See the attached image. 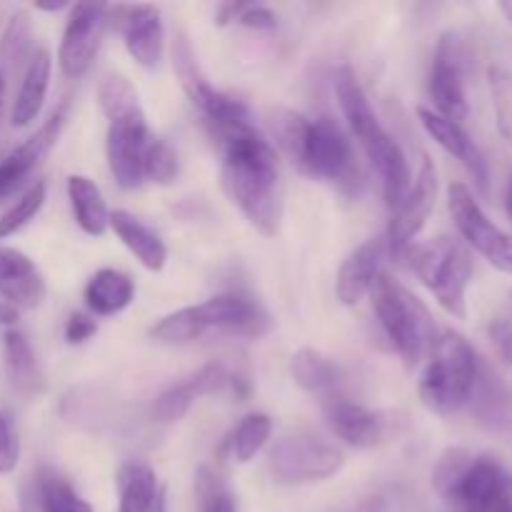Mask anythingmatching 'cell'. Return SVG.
<instances>
[{
    "instance_id": "7c38bea8",
    "label": "cell",
    "mask_w": 512,
    "mask_h": 512,
    "mask_svg": "<svg viewBox=\"0 0 512 512\" xmlns=\"http://www.w3.org/2000/svg\"><path fill=\"white\" fill-rule=\"evenodd\" d=\"M150 135L143 108L110 118L108 125V165L115 183L125 190H133L143 183V155L148 150Z\"/></svg>"
},
{
    "instance_id": "5bb4252c",
    "label": "cell",
    "mask_w": 512,
    "mask_h": 512,
    "mask_svg": "<svg viewBox=\"0 0 512 512\" xmlns=\"http://www.w3.org/2000/svg\"><path fill=\"white\" fill-rule=\"evenodd\" d=\"M435 203H438V170H435L433 160L425 158L423 165H420L418 178L410 185L403 203L398 205L393 220H390L388 240H385L390 253L400 258L410 245H415V238H418L420 230L428 223L430 213L435 210Z\"/></svg>"
},
{
    "instance_id": "d4e9b609",
    "label": "cell",
    "mask_w": 512,
    "mask_h": 512,
    "mask_svg": "<svg viewBox=\"0 0 512 512\" xmlns=\"http://www.w3.org/2000/svg\"><path fill=\"white\" fill-rule=\"evenodd\" d=\"M68 198L70 205H73V213L80 230L93 235V238H100V235L108 230L110 213L98 185H95L88 175H70Z\"/></svg>"
},
{
    "instance_id": "1f68e13d",
    "label": "cell",
    "mask_w": 512,
    "mask_h": 512,
    "mask_svg": "<svg viewBox=\"0 0 512 512\" xmlns=\"http://www.w3.org/2000/svg\"><path fill=\"white\" fill-rule=\"evenodd\" d=\"M205 330L200 325V320L195 318V308H180L175 313L165 315L163 320L150 328V338L158 340L163 345H183L190 340L200 338Z\"/></svg>"
},
{
    "instance_id": "9a60e30c",
    "label": "cell",
    "mask_w": 512,
    "mask_h": 512,
    "mask_svg": "<svg viewBox=\"0 0 512 512\" xmlns=\"http://www.w3.org/2000/svg\"><path fill=\"white\" fill-rule=\"evenodd\" d=\"M430 98L435 103V113L453 123H463L468 118V93L463 80V45L455 33H445L440 38L438 50L430 70Z\"/></svg>"
},
{
    "instance_id": "52a82bcc",
    "label": "cell",
    "mask_w": 512,
    "mask_h": 512,
    "mask_svg": "<svg viewBox=\"0 0 512 512\" xmlns=\"http://www.w3.org/2000/svg\"><path fill=\"white\" fill-rule=\"evenodd\" d=\"M343 453L313 435H290L278 440L268 453V468L275 483L310 485L333 478L343 468Z\"/></svg>"
},
{
    "instance_id": "30bf717a",
    "label": "cell",
    "mask_w": 512,
    "mask_h": 512,
    "mask_svg": "<svg viewBox=\"0 0 512 512\" xmlns=\"http://www.w3.org/2000/svg\"><path fill=\"white\" fill-rule=\"evenodd\" d=\"M330 430L353 448H375L405 433V418L390 410H368L350 400L333 398L325 408Z\"/></svg>"
},
{
    "instance_id": "836d02e7",
    "label": "cell",
    "mask_w": 512,
    "mask_h": 512,
    "mask_svg": "<svg viewBox=\"0 0 512 512\" xmlns=\"http://www.w3.org/2000/svg\"><path fill=\"white\" fill-rule=\"evenodd\" d=\"M45 190L48 188H45L43 180H38V183L30 185V188L25 190L3 215H0V240L18 233L20 228H25V225L40 213V208H43L45 203Z\"/></svg>"
},
{
    "instance_id": "f35d334b",
    "label": "cell",
    "mask_w": 512,
    "mask_h": 512,
    "mask_svg": "<svg viewBox=\"0 0 512 512\" xmlns=\"http://www.w3.org/2000/svg\"><path fill=\"white\" fill-rule=\"evenodd\" d=\"M33 260L28 255H23L15 248H0V283L8 278H15V275H23L28 270H33Z\"/></svg>"
},
{
    "instance_id": "4316f807",
    "label": "cell",
    "mask_w": 512,
    "mask_h": 512,
    "mask_svg": "<svg viewBox=\"0 0 512 512\" xmlns=\"http://www.w3.org/2000/svg\"><path fill=\"white\" fill-rule=\"evenodd\" d=\"M120 512H148L158 495V480L150 465L130 460L118 470Z\"/></svg>"
},
{
    "instance_id": "4fadbf2b",
    "label": "cell",
    "mask_w": 512,
    "mask_h": 512,
    "mask_svg": "<svg viewBox=\"0 0 512 512\" xmlns=\"http://www.w3.org/2000/svg\"><path fill=\"white\" fill-rule=\"evenodd\" d=\"M448 503L458 512H512V473L493 458H473Z\"/></svg>"
},
{
    "instance_id": "ee69618b",
    "label": "cell",
    "mask_w": 512,
    "mask_h": 512,
    "mask_svg": "<svg viewBox=\"0 0 512 512\" xmlns=\"http://www.w3.org/2000/svg\"><path fill=\"white\" fill-rule=\"evenodd\" d=\"M15 323H18V310L10 303H5V300H0V325L3 328H13Z\"/></svg>"
},
{
    "instance_id": "bcb514c9",
    "label": "cell",
    "mask_w": 512,
    "mask_h": 512,
    "mask_svg": "<svg viewBox=\"0 0 512 512\" xmlns=\"http://www.w3.org/2000/svg\"><path fill=\"white\" fill-rule=\"evenodd\" d=\"M498 8H500V13L505 15V20L512 25V0H508V3H500Z\"/></svg>"
},
{
    "instance_id": "3957f363",
    "label": "cell",
    "mask_w": 512,
    "mask_h": 512,
    "mask_svg": "<svg viewBox=\"0 0 512 512\" xmlns=\"http://www.w3.org/2000/svg\"><path fill=\"white\" fill-rule=\"evenodd\" d=\"M480 360L473 345L455 330H445L430 348V360L420 378V400L438 415L463 408L475 393Z\"/></svg>"
},
{
    "instance_id": "6da1fadb",
    "label": "cell",
    "mask_w": 512,
    "mask_h": 512,
    "mask_svg": "<svg viewBox=\"0 0 512 512\" xmlns=\"http://www.w3.org/2000/svg\"><path fill=\"white\" fill-rule=\"evenodd\" d=\"M215 135L223 150V165H220L223 190L260 233L275 235L280 225L275 148L253 125L215 130Z\"/></svg>"
},
{
    "instance_id": "60d3db41",
    "label": "cell",
    "mask_w": 512,
    "mask_h": 512,
    "mask_svg": "<svg viewBox=\"0 0 512 512\" xmlns=\"http://www.w3.org/2000/svg\"><path fill=\"white\" fill-rule=\"evenodd\" d=\"M95 333H98V325H95V320L88 318V315H70L68 325H65V340H68L70 345L85 343V340L93 338Z\"/></svg>"
},
{
    "instance_id": "2e32d148",
    "label": "cell",
    "mask_w": 512,
    "mask_h": 512,
    "mask_svg": "<svg viewBox=\"0 0 512 512\" xmlns=\"http://www.w3.org/2000/svg\"><path fill=\"white\" fill-rule=\"evenodd\" d=\"M63 123L65 110L60 108L23 145H18L8 158L0 160V200L10 198L25 183V178L38 168L40 160L53 150V145L60 138V130H63Z\"/></svg>"
},
{
    "instance_id": "ffe728a7",
    "label": "cell",
    "mask_w": 512,
    "mask_h": 512,
    "mask_svg": "<svg viewBox=\"0 0 512 512\" xmlns=\"http://www.w3.org/2000/svg\"><path fill=\"white\" fill-rule=\"evenodd\" d=\"M385 255V240L373 238L355 248L338 270L335 293L343 305H358L373 290L375 278L380 275V263Z\"/></svg>"
},
{
    "instance_id": "83f0119b",
    "label": "cell",
    "mask_w": 512,
    "mask_h": 512,
    "mask_svg": "<svg viewBox=\"0 0 512 512\" xmlns=\"http://www.w3.org/2000/svg\"><path fill=\"white\" fill-rule=\"evenodd\" d=\"M30 40H33V25L25 10H18L8 20L0 38V83L8 88L13 75L23 65V60L30 58Z\"/></svg>"
},
{
    "instance_id": "ba28073f",
    "label": "cell",
    "mask_w": 512,
    "mask_h": 512,
    "mask_svg": "<svg viewBox=\"0 0 512 512\" xmlns=\"http://www.w3.org/2000/svg\"><path fill=\"white\" fill-rule=\"evenodd\" d=\"M448 208L450 218H453L463 243L468 245V248H473L475 253L483 255L493 268L512 275V235L500 230L498 225L483 213V208H480L478 200L473 198L468 185H450Z\"/></svg>"
},
{
    "instance_id": "e575fe53",
    "label": "cell",
    "mask_w": 512,
    "mask_h": 512,
    "mask_svg": "<svg viewBox=\"0 0 512 512\" xmlns=\"http://www.w3.org/2000/svg\"><path fill=\"white\" fill-rule=\"evenodd\" d=\"M470 463H473V455L465 448H448L440 455L433 470V488L438 490L440 498H453L455 488L460 485L463 475L468 473Z\"/></svg>"
},
{
    "instance_id": "d6986e66",
    "label": "cell",
    "mask_w": 512,
    "mask_h": 512,
    "mask_svg": "<svg viewBox=\"0 0 512 512\" xmlns=\"http://www.w3.org/2000/svg\"><path fill=\"white\" fill-rule=\"evenodd\" d=\"M193 308L195 318L200 320L203 330L220 328L230 330V333L258 338L268 328V318L260 313L258 305L248 298H240V295H215V298L193 305Z\"/></svg>"
},
{
    "instance_id": "b9f144b4",
    "label": "cell",
    "mask_w": 512,
    "mask_h": 512,
    "mask_svg": "<svg viewBox=\"0 0 512 512\" xmlns=\"http://www.w3.org/2000/svg\"><path fill=\"white\" fill-rule=\"evenodd\" d=\"M490 340L505 363L512 365V323L508 318H498L490 325Z\"/></svg>"
},
{
    "instance_id": "ab89813d",
    "label": "cell",
    "mask_w": 512,
    "mask_h": 512,
    "mask_svg": "<svg viewBox=\"0 0 512 512\" xmlns=\"http://www.w3.org/2000/svg\"><path fill=\"white\" fill-rule=\"evenodd\" d=\"M238 23L245 25V28H253V30H275L278 28V18H275L273 10L265 8V5H248V8L240 13Z\"/></svg>"
},
{
    "instance_id": "277c9868",
    "label": "cell",
    "mask_w": 512,
    "mask_h": 512,
    "mask_svg": "<svg viewBox=\"0 0 512 512\" xmlns=\"http://www.w3.org/2000/svg\"><path fill=\"white\" fill-rule=\"evenodd\" d=\"M373 310L380 320V328L388 335L393 348L400 358L415 368L423 360V355L435 343V323L430 310L420 298H415L405 285L393 280L385 270L375 278L373 290Z\"/></svg>"
},
{
    "instance_id": "ac0fdd59",
    "label": "cell",
    "mask_w": 512,
    "mask_h": 512,
    "mask_svg": "<svg viewBox=\"0 0 512 512\" xmlns=\"http://www.w3.org/2000/svg\"><path fill=\"white\" fill-rule=\"evenodd\" d=\"M418 118H420V123H423V128L428 130L430 138H433L435 143L445 150V153H450L453 158H458L460 163L468 168V173L473 175V180L478 183V188L483 190V193H488V185H490L488 163H485V158H483V153H480L478 145H475L473 140H470V135L463 130V125L443 118V115H438L435 110H430V108H418Z\"/></svg>"
},
{
    "instance_id": "7a4b0ae2",
    "label": "cell",
    "mask_w": 512,
    "mask_h": 512,
    "mask_svg": "<svg viewBox=\"0 0 512 512\" xmlns=\"http://www.w3.org/2000/svg\"><path fill=\"white\" fill-rule=\"evenodd\" d=\"M335 95H338L340 110H343L345 120H348L350 133L358 138L365 158L370 160L373 170L378 173L385 203L390 208H398L403 203L405 193L410 190V165L403 148L380 125L363 85L358 83V78H355L350 68H340L335 73Z\"/></svg>"
},
{
    "instance_id": "c3c4849f",
    "label": "cell",
    "mask_w": 512,
    "mask_h": 512,
    "mask_svg": "<svg viewBox=\"0 0 512 512\" xmlns=\"http://www.w3.org/2000/svg\"><path fill=\"white\" fill-rule=\"evenodd\" d=\"M5 93H8V88H5L3 83H0V108H3V100H5Z\"/></svg>"
},
{
    "instance_id": "8d00e7d4",
    "label": "cell",
    "mask_w": 512,
    "mask_h": 512,
    "mask_svg": "<svg viewBox=\"0 0 512 512\" xmlns=\"http://www.w3.org/2000/svg\"><path fill=\"white\" fill-rule=\"evenodd\" d=\"M178 175V155L165 140L153 138L143 155V180L158 185H170Z\"/></svg>"
},
{
    "instance_id": "8fae6325",
    "label": "cell",
    "mask_w": 512,
    "mask_h": 512,
    "mask_svg": "<svg viewBox=\"0 0 512 512\" xmlns=\"http://www.w3.org/2000/svg\"><path fill=\"white\" fill-rule=\"evenodd\" d=\"M105 30H108V5H70L68 23H65V33L58 48V63L65 78H80L88 73L100 43H103Z\"/></svg>"
},
{
    "instance_id": "8992f818",
    "label": "cell",
    "mask_w": 512,
    "mask_h": 512,
    "mask_svg": "<svg viewBox=\"0 0 512 512\" xmlns=\"http://www.w3.org/2000/svg\"><path fill=\"white\" fill-rule=\"evenodd\" d=\"M298 168L313 178L338 185L345 193H355L363 183L348 135L328 115L310 120Z\"/></svg>"
},
{
    "instance_id": "603a6c76",
    "label": "cell",
    "mask_w": 512,
    "mask_h": 512,
    "mask_svg": "<svg viewBox=\"0 0 512 512\" xmlns=\"http://www.w3.org/2000/svg\"><path fill=\"white\" fill-rule=\"evenodd\" d=\"M135 298V283L128 273L103 268L85 285V303L95 315H118Z\"/></svg>"
},
{
    "instance_id": "5b68a950",
    "label": "cell",
    "mask_w": 512,
    "mask_h": 512,
    "mask_svg": "<svg viewBox=\"0 0 512 512\" xmlns=\"http://www.w3.org/2000/svg\"><path fill=\"white\" fill-rule=\"evenodd\" d=\"M400 258L410 260V268L435 295L445 313L460 320L468 315L465 295L473 278V253L463 240L440 235L423 245H410Z\"/></svg>"
},
{
    "instance_id": "7402d4cb",
    "label": "cell",
    "mask_w": 512,
    "mask_h": 512,
    "mask_svg": "<svg viewBox=\"0 0 512 512\" xmlns=\"http://www.w3.org/2000/svg\"><path fill=\"white\" fill-rule=\"evenodd\" d=\"M108 228H113V233L118 235L120 243L138 258V263L143 265V268L153 270V273L165 268V260H168L165 243L148 228V225H143L135 215H130L128 210H115V213H110Z\"/></svg>"
},
{
    "instance_id": "74e56055",
    "label": "cell",
    "mask_w": 512,
    "mask_h": 512,
    "mask_svg": "<svg viewBox=\"0 0 512 512\" xmlns=\"http://www.w3.org/2000/svg\"><path fill=\"white\" fill-rule=\"evenodd\" d=\"M20 460V440L15 433V425L8 413L0 410V475H8L18 468Z\"/></svg>"
},
{
    "instance_id": "9c48e42d",
    "label": "cell",
    "mask_w": 512,
    "mask_h": 512,
    "mask_svg": "<svg viewBox=\"0 0 512 512\" xmlns=\"http://www.w3.org/2000/svg\"><path fill=\"white\" fill-rule=\"evenodd\" d=\"M173 68L178 73L180 85L188 93L190 103L205 115L210 125L215 130H230V128H243L250 123V113L240 100L230 98V95L220 93L218 88L205 80V75L200 73L198 63H195V53L190 48V40L185 35H178V40L173 43Z\"/></svg>"
},
{
    "instance_id": "f6af8a7d",
    "label": "cell",
    "mask_w": 512,
    "mask_h": 512,
    "mask_svg": "<svg viewBox=\"0 0 512 512\" xmlns=\"http://www.w3.org/2000/svg\"><path fill=\"white\" fill-rule=\"evenodd\" d=\"M148 512H168V490L158 488V495H155L153 505H150Z\"/></svg>"
},
{
    "instance_id": "cb8c5ba5",
    "label": "cell",
    "mask_w": 512,
    "mask_h": 512,
    "mask_svg": "<svg viewBox=\"0 0 512 512\" xmlns=\"http://www.w3.org/2000/svg\"><path fill=\"white\" fill-rule=\"evenodd\" d=\"M290 375L300 388L313 395H333L343 380L340 365L313 348H300L290 358Z\"/></svg>"
},
{
    "instance_id": "d590c367",
    "label": "cell",
    "mask_w": 512,
    "mask_h": 512,
    "mask_svg": "<svg viewBox=\"0 0 512 512\" xmlns=\"http://www.w3.org/2000/svg\"><path fill=\"white\" fill-rule=\"evenodd\" d=\"M0 295L5 298V303L13 305L15 310H33L43 303L45 298V280L38 270H28L23 275H15L0 283Z\"/></svg>"
},
{
    "instance_id": "e0dca14e",
    "label": "cell",
    "mask_w": 512,
    "mask_h": 512,
    "mask_svg": "<svg viewBox=\"0 0 512 512\" xmlns=\"http://www.w3.org/2000/svg\"><path fill=\"white\" fill-rule=\"evenodd\" d=\"M230 385V373L220 363H210L205 368H200L198 373L190 375L183 383L173 385L165 393H160L153 403V418L158 423L170 425L178 423L180 418H185L190 410V405L195 403L203 395L220 393Z\"/></svg>"
},
{
    "instance_id": "7dc6e473",
    "label": "cell",
    "mask_w": 512,
    "mask_h": 512,
    "mask_svg": "<svg viewBox=\"0 0 512 512\" xmlns=\"http://www.w3.org/2000/svg\"><path fill=\"white\" fill-rule=\"evenodd\" d=\"M505 208H508V215L512 220V178H510V185H508V195H505Z\"/></svg>"
},
{
    "instance_id": "7bdbcfd3",
    "label": "cell",
    "mask_w": 512,
    "mask_h": 512,
    "mask_svg": "<svg viewBox=\"0 0 512 512\" xmlns=\"http://www.w3.org/2000/svg\"><path fill=\"white\" fill-rule=\"evenodd\" d=\"M245 8H248V5H245V3H225V5H220L218 15H215V18H218V25H228L230 20H238L240 13H243Z\"/></svg>"
},
{
    "instance_id": "f1b7e54d",
    "label": "cell",
    "mask_w": 512,
    "mask_h": 512,
    "mask_svg": "<svg viewBox=\"0 0 512 512\" xmlns=\"http://www.w3.org/2000/svg\"><path fill=\"white\" fill-rule=\"evenodd\" d=\"M40 512H93V505L75 493L73 485L55 470L43 468L35 478Z\"/></svg>"
},
{
    "instance_id": "484cf974",
    "label": "cell",
    "mask_w": 512,
    "mask_h": 512,
    "mask_svg": "<svg viewBox=\"0 0 512 512\" xmlns=\"http://www.w3.org/2000/svg\"><path fill=\"white\" fill-rule=\"evenodd\" d=\"M3 353L10 385H13L18 393L30 395L35 393V390L43 388V378H40L38 363H35V353L23 333L8 330V333L3 335Z\"/></svg>"
},
{
    "instance_id": "f546056e",
    "label": "cell",
    "mask_w": 512,
    "mask_h": 512,
    "mask_svg": "<svg viewBox=\"0 0 512 512\" xmlns=\"http://www.w3.org/2000/svg\"><path fill=\"white\" fill-rule=\"evenodd\" d=\"M270 433H273V420L265 413H250L248 418L240 420L235 433L228 438L230 453L238 463H250L268 445Z\"/></svg>"
},
{
    "instance_id": "d6a6232c",
    "label": "cell",
    "mask_w": 512,
    "mask_h": 512,
    "mask_svg": "<svg viewBox=\"0 0 512 512\" xmlns=\"http://www.w3.org/2000/svg\"><path fill=\"white\" fill-rule=\"evenodd\" d=\"M270 125H273L275 143H278L280 150H283V153L298 165L300 155H303V145H305V135H308L310 120H305L300 113H293V110L280 108L273 113V123Z\"/></svg>"
},
{
    "instance_id": "4dcf8cb0",
    "label": "cell",
    "mask_w": 512,
    "mask_h": 512,
    "mask_svg": "<svg viewBox=\"0 0 512 512\" xmlns=\"http://www.w3.org/2000/svg\"><path fill=\"white\" fill-rule=\"evenodd\" d=\"M195 500H198V512H238L235 495L225 485L223 475L208 465L195 473Z\"/></svg>"
},
{
    "instance_id": "44dd1931",
    "label": "cell",
    "mask_w": 512,
    "mask_h": 512,
    "mask_svg": "<svg viewBox=\"0 0 512 512\" xmlns=\"http://www.w3.org/2000/svg\"><path fill=\"white\" fill-rule=\"evenodd\" d=\"M50 73H53V58H50L48 50L38 48L35 53H30L18 95H15L13 110H10V123L15 128H25V125H30L40 115L45 95H48Z\"/></svg>"
}]
</instances>
